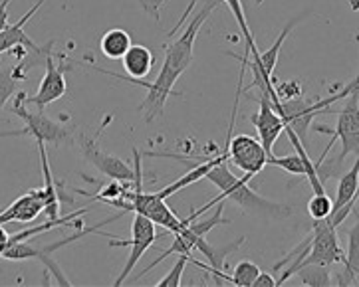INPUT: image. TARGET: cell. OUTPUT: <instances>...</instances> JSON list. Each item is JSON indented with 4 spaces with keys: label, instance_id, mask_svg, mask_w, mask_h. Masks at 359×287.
<instances>
[{
    "label": "cell",
    "instance_id": "6da1fadb",
    "mask_svg": "<svg viewBox=\"0 0 359 287\" xmlns=\"http://www.w3.org/2000/svg\"><path fill=\"white\" fill-rule=\"evenodd\" d=\"M215 8H217V2L207 4L197 16L191 18V22L187 24V28L181 32V36L175 38L173 42L165 48L163 68L159 71V76H157V80L153 83H145L143 80H128L147 90V95H145L143 104L140 105V111L143 113L145 121H153V119L163 115L167 99L173 93L175 83L185 74V69L191 66V62L195 57V40H197L198 32H201L203 24L207 22L209 14Z\"/></svg>",
    "mask_w": 359,
    "mask_h": 287
},
{
    "label": "cell",
    "instance_id": "7a4b0ae2",
    "mask_svg": "<svg viewBox=\"0 0 359 287\" xmlns=\"http://www.w3.org/2000/svg\"><path fill=\"white\" fill-rule=\"evenodd\" d=\"M207 181L215 184L220 192L217 198H212L209 204L201 206L197 212H193L187 220H197L198 216H203L205 212H209L210 208L217 206L219 202L224 200H231L236 206L241 208L246 214H252V216H260V218H270V220H284L292 216V208L288 204H280V202H272L264 196H260L255 192L246 178H241L236 174H232V171L226 167V159H219L207 172L205 176Z\"/></svg>",
    "mask_w": 359,
    "mask_h": 287
},
{
    "label": "cell",
    "instance_id": "3957f363",
    "mask_svg": "<svg viewBox=\"0 0 359 287\" xmlns=\"http://www.w3.org/2000/svg\"><path fill=\"white\" fill-rule=\"evenodd\" d=\"M351 88H349V93L346 95L348 99H346V105L341 107V111L337 113V125L334 131H330V129H325V127H320L318 131H322V133H332V143L325 147L324 155L318 159L316 164H320V162L324 161L325 155L332 150L334 147V143L339 141V145H341V153H339V157H337V164H341V162L346 161V157L351 155V153H355L358 155L359 150V69H358V76H355V80L349 83Z\"/></svg>",
    "mask_w": 359,
    "mask_h": 287
},
{
    "label": "cell",
    "instance_id": "277c9868",
    "mask_svg": "<svg viewBox=\"0 0 359 287\" xmlns=\"http://www.w3.org/2000/svg\"><path fill=\"white\" fill-rule=\"evenodd\" d=\"M123 216V212L121 214H117L114 218H107L105 222H100L97 226H93V228H83L78 234H74L70 238H64V240L54 241V244H48V246H42V248H38V246H30V244H24V241H16V244H11L4 252L0 253V258H4V260H12V262H22V260H40L42 264L46 265L48 270L54 274V277L58 279L60 286H72L70 279L62 274V270H60V265L54 262V258H52V253L60 250V248H64V246H68L72 241L80 240L81 236H88V234H93V232H100L102 226L105 224H111V222H116L117 218H121Z\"/></svg>",
    "mask_w": 359,
    "mask_h": 287
},
{
    "label": "cell",
    "instance_id": "5b68a950",
    "mask_svg": "<svg viewBox=\"0 0 359 287\" xmlns=\"http://www.w3.org/2000/svg\"><path fill=\"white\" fill-rule=\"evenodd\" d=\"M222 208H224V204L222 202H219V206H217V212L210 216V218L203 220V222H195V220H189L187 222V226L183 230H179V232H175L173 234V244L167 248V250H163L161 253H159V258L157 260H153L147 267H145V272H141L140 276L137 277H143L147 272H151L155 265H159L163 262V260H167L169 255H173V253H177V255H181V253H187V255H191V252L193 250H197V244L207 234H209L210 230L217 228V226H220V224H229L231 220H224V216H222Z\"/></svg>",
    "mask_w": 359,
    "mask_h": 287
},
{
    "label": "cell",
    "instance_id": "8992f818",
    "mask_svg": "<svg viewBox=\"0 0 359 287\" xmlns=\"http://www.w3.org/2000/svg\"><path fill=\"white\" fill-rule=\"evenodd\" d=\"M344 262H346V252L341 250L339 240H337V228H334L327 218L313 220L312 234L308 236V253L302 260L300 267L310 264L336 265Z\"/></svg>",
    "mask_w": 359,
    "mask_h": 287
},
{
    "label": "cell",
    "instance_id": "52a82bcc",
    "mask_svg": "<svg viewBox=\"0 0 359 287\" xmlns=\"http://www.w3.org/2000/svg\"><path fill=\"white\" fill-rule=\"evenodd\" d=\"M12 113L18 115L24 121V129L28 135H32L36 141H44L50 145H62V143H72V133L68 127L60 125L44 115V111H28L26 109V93H18L14 104H12Z\"/></svg>",
    "mask_w": 359,
    "mask_h": 287
},
{
    "label": "cell",
    "instance_id": "ba28073f",
    "mask_svg": "<svg viewBox=\"0 0 359 287\" xmlns=\"http://www.w3.org/2000/svg\"><path fill=\"white\" fill-rule=\"evenodd\" d=\"M157 240V228H155V222L149 220L147 216H143L140 212H133V222H131V238L129 240H111L109 246L114 248H123L129 246V255L128 262L123 265L121 274L116 279V286H123V281L131 276L133 267L137 265L143 253L149 250L151 246Z\"/></svg>",
    "mask_w": 359,
    "mask_h": 287
},
{
    "label": "cell",
    "instance_id": "9c48e42d",
    "mask_svg": "<svg viewBox=\"0 0 359 287\" xmlns=\"http://www.w3.org/2000/svg\"><path fill=\"white\" fill-rule=\"evenodd\" d=\"M44 66H46V71H44V78H42L38 92L32 97H26V105H36L38 111H44L48 105L62 99L68 92V83H66L68 64L64 62V57H62V64H56L54 54L50 52L44 57Z\"/></svg>",
    "mask_w": 359,
    "mask_h": 287
},
{
    "label": "cell",
    "instance_id": "30bf717a",
    "mask_svg": "<svg viewBox=\"0 0 359 287\" xmlns=\"http://www.w3.org/2000/svg\"><path fill=\"white\" fill-rule=\"evenodd\" d=\"M111 121V117L105 119V123L102 125L100 131H104V127ZM100 135V133H97ZM97 135L92 139H81L80 147L81 155L88 159V162H92L93 167L100 172H104L105 176H109L111 181H119V183H133L135 181V169H131L128 162H123L116 155H109L104 149L97 147Z\"/></svg>",
    "mask_w": 359,
    "mask_h": 287
},
{
    "label": "cell",
    "instance_id": "8fae6325",
    "mask_svg": "<svg viewBox=\"0 0 359 287\" xmlns=\"http://www.w3.org/2000/svg\"><path fill=\"white\" fill-rule=\"evenodd\" d=\"M260 99V109L258 113L250 117L252 125H255L256 133H258V139L262 143V147L266 149L268 157L272 155V149L276 145V141L280 139V135L286 131V121L282 119V115L274 109L272 102L264 97V95H258Z\"/></svg>",
    "mask_w": 359,
    "mask_h": 287
},
{
    "label": "cell",
    "instance_id": "7c38bea8",
    "mask_svg": "<svg viewBox=\"0 0 359 287\" xmlns=\"http://www.w3.org/2000/svg\"><path fill=\"white\" fill-rule=\"evenodd\" d=\"M46 208V196L42 188H34L28 190L26 195L16 198L11 206H6L0 212V226L8 224V222H22V224H30L34 222Z\"/></svg>",
    "mask_w": 359,
    "mask_h": 287
},
{
    "label": "cell",
    "instance_id": "4fadbf2b",
    "mask_svg": "<svg viewBox=\"0 0 359 287\" xmlns=\"http://www.w3.org/2000/svg\"><path fill=\"white\" fill-rule=\"evenodd\" d=\"M121 64H123V69H126L128 78L111 74V71H105V69H97L102 74L114 76L116 80H143V78L149 76L151 69L155 66V54L147 46H143V44H131V48L126 52V56L121 57Z\"/></svg>",
    "mask_w": 359,
    "mask_h": 287
},
{
    "label": "cell",
    "instance_id": "5bb4252c",
    "mask_svg": "<svg viewBox=\"0 0 359 287\" xmlns=\"http://www.w3.org/2000/svg\"><path fill=\"white\" fill-rule=\"evenodd\" d=\"M44 2H46V0H38L34 6L26 12L18 22L8 24V26L0 32V54H4V52H12L14 48H26L28 52H32V50H38V48H40V46H36L34 42L26 36V32H24V26L30 22V18H32L36 12L44 6Z\"/></svg>",
    "mask_w": 359,
    "mask_h": 287
},
{
    "label": "cell",
    "instance_id": "9a60e30c",
    "mask_svg": "<svg viewBox=\"0 0 359 287\" xmlns=\"http://www.w3.org/2000/svg\"><path fill=\"white\" fill-rule=\"evenodd\" d=\"M351 212L358 216V222L348 232V252H346L344 272L337 276L339 286H355L359 277V212H355V208Z\"/></svg>",
    "mask_w": 359,
    "mask_h": 287
},
{
    "label": "cell",
    "instance_id": "2e32d148",
    "mask_svg": "<svg viewBox=\"0 0 359 287\" xmlns=\"http://www.w3.org/2000/svg\"><path fill=\"white\" fill-rule=\"evenodd\" d=\"M38 145V153H40V162H42V172H44V196H46V212L48 220H56L60 218V195H58V186L52 178V171H50V162H48V153H46V143L44 141H36Z\"/></svg>",
    "mask_w": 359,
    "mask_h": 287
},
{
    "label": "cell",
    "instance_id": "e0dca14e",
    "mask_svg": "<svg viewBox=\"0 0 359 287\" xmlns=\"http://www.w3.org/2000/svg\"><path fill=\"white\" fill-rule=\"evenodd\" d=\"M131 36L128 30L123 28H111L107 30L102 40H100V52L104 54L107 59H121L126 56L129 48H131Z\"/></svg>",
    "mask_w": 359,
    "mask_h": 287
},
{
    "label": "cell",
    "instance_id": "ac0fdd59",
    "mask_svg": "<svg viewBox=\"0 0 359 287\" xmlns=\"http://www.w3.org/2000/svg\"><path fill=\"white\" fill-rule=\"evenodd\" d=\"M220 2H224L229 8H231V14L234 16V20L238 24V28H241V34L244 38V44H246V54H250V57L258 56V48H256L255 42V36L250 32V26L246 22V14H244V6H243V0H220Z\"/></svg>",
    "mask_w": 359,
    "mask_h": 287
},
{
    "label": "cell",
    "instance_id": "d6986e66",
    "mask_svg": "<svg viewBox=\"0 0 359 287\" xmlns=\"http://www.w3.org/2000/svg\"><path fill=\"white\" fill-rule=\"evenodd\" d=\"M330 267L332 265H302L294 276L298 277L302 284H306V286H332V272H330Z\"/></svg>",
    "mask_w": 359,
    "mask_h": 287
},
{
    "label": "cell",
    "instance_id": "ffe728a7",
    "mask_svg": "<svg viewBox=\"0 0 359 287\" xmlns=\"http://www.w3.org/2000/svg\"><path fill=\"white\" fill-rule=\"evenodd\" d=\"M260 274V267L250 262V260H243L238 264L234 265L232 274L229 276V284L232 286H244V287H252L255 279Z\"/></svg>",
    "mask_w": 359,
    "mask_h": 287
},
{
    "label": "cell",
    "instance_id": "44dd1931",
    "mask_svg": "<svg viewBox=\"0 0 359 287\" xmlns=\"http://www.w3.org/2000/svg\"><path fill=\"white\" fill-rule=\"evenodd\" d=\"M334 212V200L327 196V192H313L308 202V214L312 220H325Z\"/></svg>",
    "mask_w": 359,
    "mask_h": 287
},
{
    "label": "cell",
    "instance_id": "7402d4cb",
    "mask_svg": "<svg viewBox=\"0 0 359 287\" xmlns=\"http://www.w3.org/2000/svg\"><path fill=\"white\" fill-rule=\"evenodd\" d=\"M191 262V255H187V253H181L179 258H177V262L171 267V272L167 274L165 277H161L155 286L157 287H179L181 286V277H183V272H185L187 264Z\"/></svg>",
    "mask_w": 359,
    "mask_h": 287
},
{
    "label": "cell",
    "instance_id": "603a6c76",
    "mask_svg": "<svg viewBox=\"0 0 359 287\" xmlns=\"http://www.w3.org/2000/svg\"><path fill=\"white\" fill-rule=\"evenodd\" d=\"M16 83H18V80L14 78L12 69H0V111L16 92Z\"/></svg>",
    "mask_w": 359,
    "mask_h": 287
},
{
    "label": "cell",
    "instance_id": "cb8c5ba5",
    "mask_svg": "<svg viewBox=\"0 0 359 287\" xmlns=\"http://www.w3.org/2000/svg\"><path fill=\"white\" fill-rule=\"evenodd\" d=\"M252 286H255V287H274V286H278V284H276V279L270 276V274H264V272H260V274H258V277L255 279V284H252Z\"/></svg>",
    "mask_w": 359,
    "mask_h": 287
},
{
    "label": "cell",
    "instance_id": "d4e9b609",
    "mask_svg": "<svg viewBox=\"0 0 359 287\" xmlns=\"http://www.w3.org/2000/svg\"><path fill=\"white\" fill-rule=\"evenodd\" d=\"M8 4L11 0H0V32L8 26Z\"/></svg>",
    "mask_w": 359,
    "mask_h": 287
},
{
    "label": "cell",
    "instance_id": "484cf974",
    "mask_svg": "<svg viewBox=\"0 0 359 287\" xmlns=\"http://www.w3.org/2000/svg\"><path fill=\"white\" fill-rule=\"evenodd\" d=\"M18 135H28L26 129H20V131H2L0 137H18Z\"/></svg>",
    "mask_w": 359,
    "mask_h": 287
}]
</instances>
